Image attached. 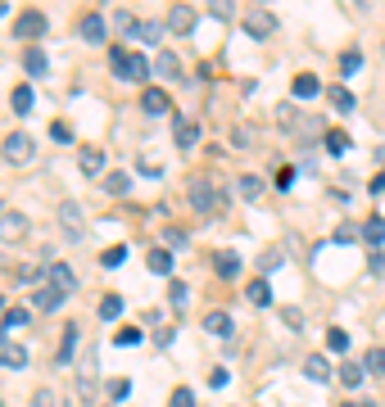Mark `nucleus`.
Here are the masks:
<instances>
[{
  "label": "nucleus",
  "instance_id": "e2e57ef3",
  "mask_svg": "<svg viewBox=\"0 0 385 407\" xmlns=\"http://www.w3.org/2000/svg\"><path fill=\"white\" fill-rule=\"evenodd\" d=\"M344 407H353V403H344Z\"/></svg>",
  "mask_w": 385,
  "mask_h": 407
},
{
  "label": "nucleus",
  "instance_id": "e433bc0d",
  "mask_svg": "<svg viewBox=\"0 0 385 407\" xmlns=\"http://www.w3.org/2000/svg\"><path fill=\"white\" fill-rule=\"evenodd\" d=\"M331 104L340 109V113H349V109H353V96L344 91V86H336V91H331Z\"/></svg>",
  "mask_w": 385,
  "mask_h": 407
},
{
  "label": "nucleus",
  "instance_id": "f03ea898",
  "mask_svg": "<svg viewBox=\"0 0 385 407\" xmlns=\"http://www.w3.org/2000/svg\"><path fill=\"white\" fill-rule=\"evenodd\" d=\"M0 154H5L10 163H32L36 159V140L28 136V131H10L5 145H0Z\"/></svg>",
  "mask_w": 385,
  "mask_h": 407
},
{
  "label": "nucleus",
  "instance_id": "58836bf2",
  "mask_svg": "<svg viewBox=\"0 0 385 407\" xmlns=\"http://www.w3.org/2000/svg\"><path fill=\"white\" fill-rule=\"evenodd\" d=\"M340 68H344V77H353L358 68H363V54H358V50H349V54L340 59Z\"/></svg>",
  "mask_w": 385,
  "mask_h": 407
},
{
  "label": "nucleus",
  "instance_id": "4468645a",
  "mask_svg": "<svg viewBox=\"0 0 385 407\" xmlns=\"http://www.w3.org/2000/svg\"><path fill=\"white\" fill-rule=\"evenodd\" d=\"M23 68H28L32 77H45L50 59H45V50H41V45H28V50H23Z\"/></svg>",
  "mask_w": 385,
  "mask_h": 407
},
{
  "label": "nucleus",
  "instance_id": "4c0bfd02",
  "mask_svg": "<svg viewBox=\"0 0 385 407\" xmlns=\"http://www.w3.org/2000/svg\"><path fill=\"white\" fill-rule=\"evenodd\" d=\"M141 340H145V335L136 331V326H132V331H118V335H113V344H118V349H132V344H141Z\"/></svg>",
  "mask_w": 385,
  "mask_h": 407
},
{
  "label": "nucleus",
  "instance_id": "cd10ccee",
  "mask_svg": "<svg viewBox=\"0 0 385 407\" xmlns=\"http://www.w3.org/2000/svg\"><path fill=\"white\" fill-rule=\"evenodd\" d=\"M177 68H182V64H177L173 50H159V54H154V73H159V77H177Z\"/></svg>",
  "mask_w": 385,
  "mask_h": 407
},
{
  "label": "nucleus",
  "instance_id": "2eb2a0df",
  "mask_svg": "<svg viewBox=\"0 0 385 407\" xmlns=\"http://www.w3.org/2000/svg\"><path fill=\"white\" fill-rule=\"evenodd\" d=\"M290 91H295V100H318V91H322V82L313 73H299L295 82H290Z\"/></svg>",
  "mask_w": 385,
  "mask_h": 407
},
{
  "label": "nucleus",
  "instance_id": "c85d7f7f",
  "mask_svg": "<svg viewBox=\"0 0 385 407\" xmlns=\"http://www.w3.org/2000/svg\"><path fill=\"white\" fill-rule=\"evenodd\" d=\"M104 190L109 195H127L132 190V177H127V172H104Z\"/></svg>",
  "mask_w": 385,
  "mask_h": 407
},
{
  "label": "nucleus",
  "instance_id": "a211bd4d",
  "mask_svg": "<svg viewBox=\"0 0 385 407\" xmlns=\"http://www.w3.org/2000/svg\"><path fill=\"white\" fill-rule=\"evenodd\" d=\"M0 366H5V371L28 366V349H23V344H5V349H0Z\"/></svg>",
  "mask_w": 385,
  "mask_h": 407
},
{
  "label": "nucleus",
  "instance_id": "473e14b6",
  "mask_svg": "<svg viewBox=\"0 0 385 407\" xmlns=\"http://www.w3.org/2000/svg\"><path fill=\"white\" fill-rule=\"evenodd\" d=\"M327 349H331V353H344V349H349V331L331 326V331H327Z\"/></svg>",
  "mask_w": 385,
  "mask_h": 407
},
{
  "label": "nucleus",
  "instance_id": "5fc2aeb1",
  "mask_svg": "<svg viewBox=\"0 0 385 407\" xmlns=\"http://www.w3.org/2000/svg\"><path fill=\"white\" fill-rule=\"evenodd\" d=\"M353 236H358V226H340V231H336V245H349Z\"/></svg>",
  "mask_w": 385,
  "mask_h": 407
},
{
  "label": "nucleus",
  "instance_id": "9d476101",
  "mask_svg": "<svg viewBox=\"0 0 385 407\" xmlns=\"http://www.w3.org/2000/svg\"><path fill=\"white\" fill-rule=\"evenodd\" d=\"M45 276H50V285H55L59 294H73V289H77V276H73V267H68V263H50V267H45Z\"/></svg>",
  "mask_w": 385,
  "mask_h": 407
},
{
  "label": "nucleus",
  "instance_id": "9b49d317",
  "mask_svg": "<svg viewBox=\"0 0 385 407\" xmlns=\"http://www.w3.org/2000/svg\"><path fill=\"white\" fill-rule=\"evenodd\" d=\"M64 299H68V294H59L55 285H36V289H32V308H41V312L64 308Z\"/></svg>",
  "mask_w": 385,
  "mask_h": 407
},
{
  "label": "nucleus",
  "instance_id": "f257e3e1",
  "mask_svg": "<svg viewBox=\"0 0 385 407\" xmlns=\"http://www.w3.org/2000/svg\"><path fill=\"white\" fill-rule=\"evenodd\" d=\"M245 32H250L254 41L272 36V32H276V14L267 10V5H250V10H245Z\"/></svg>",
  "mask_w": 385,
  "mask_h": 407
},
{
  "label": "nucleus",
  "instance_id": "1a4fd4ad",
  "mask_svg": "<svg viewBox=\"0 0 385 407\" xmlns=\"http://www.w3.org/2000/svg\"><path fill=\"white\" fill-rule=\"evenodd\" d=\"M164 28H168V32H177V36H186L190 28H195V10H190V5H173Z\"/></svg>",
  "mask_w": 385,
  "mask_h": 407
},
{
  "label": "nucleus",
  "instance_id": "393cba45",
  "mask_svg": "<svg viewBox=\"0 0 385 407\" xmlns=\"http://www.w3.org/2000/svg\"><path fill=\"white\" fill-rule=\"evenodd\" d=\"M336 375H340V380H344V385H349V389H358V385H363V380H367V366H363V362H344V366H340V371H336Z\"/></svg>",
  "mask_w": 385,
  "mask_h": 407
},
{
  "label": "nucleus",
  "instance_id": "de8ad7c7",
  "mask_svg": "<svg viewBox=\"0 0 385 407\" xmlns=\"http://www.w3.org/2000/svg\"><path fill=\"white\" fill-rule=\"evenodd\" d=\"M164 236H168V245H173V249H182V245H186V231H182V226H168Z\"/></svg>",
  "mask_w": 385,
  "mask_h": 407
},
{
  "label": "nucleus",
  "instance_id": "5701e85b",
  "mask_svg": "<svg viewBox=\"0 0 385 407\" xmlns=\"http://www.w3.org/2000/svg\"><path fill=\"white\" fill-rule=\"evenodd\" d=\"M150 272H159V276H173V249H150Z\"/></svg>",
  "mask_w": 385,
  "mask_h": 407
},
{
  "label": "nucleus",
  "instance_id": "423d86ee",
  "mask_svg": "<svg viewBox=\"0 0 385 407\" xmlns=\"http://www.w3.org/2000/svg\"><path fill=\"white\" fill-rule=\"evenodd\" d=\"M168 109H173L168 91H159V86H145V91H141V113H150V118H164Z\"/></svg>",
  "mask_w": 385,
  "mask_h": 407
},
{
  "label": "nucleus",
  "instance_id": "dca6fc26",
  "mask_svg": "<svg viewBox=\"0 0 385 407\" xmlns=\"http://www.w3.org/2000/svg\"><path fill=\"white\" fill-rule=\"evenodd\" d=\"M304 375H308V380H318V385H327V380H331L336 371H331V362H327L322 353H313V358L304 362Z\"/></svg>",
  "mask_w": 385,
  "mask_h": 407
},
{
  "label": "nucleus",
  "instance_id": "aec40b11",
  "mask_svg": "<svg viewBox=\"0 0 385 407\" xmlns=\"http://www.w3.org/2000/svg\"><path fill=\"white\" fill-rule=\"evenodd\" d=\"M204 331L218 335V340H227V335H231V317H227V312H218V308L204 312Z\"/></svg>",
  "mask_w": 385,
  "mask_h": 407
},
{
  "label": "nucleus",
  "instance_id": "ea45409f",
  "mask_svg": "<svg viewBox=\"0 0 385 407\" xmlns=\"http://www.w3.org/2000/svg\"><path fill=\"white\" fill-rule=\"evenodd\" d=\"M168 407H195V394H190L186 385H182V389H173V403H168Z\"/></svg>",
  "mask_w": 385,
  "mask_h": 407
},
{
  "label": "nucleus",
  "instance_id": "3c124183",
  "mask_svg": "<svg viewBox=\"0 0 385 407\" xmlns=\"http://www.w3.org/2000/svg\"><path fill=\"white\" fill-rule=\"evenodd\" d=\"M127 394H132V385H127V380H113V385H109V398H118V403H122Z\"/></svg>",
  "mask_w": 385,
  "mask_h": 407
},
{
  "label": "nucleus",
  "instance_id": "603ef678",
  "mask_svg": "<svg viewBox=\"0 0 385 407\" xmlns=\"http://www.w3.org/2000/svg\"><path fill=\"white\" fill-rule=\"evenodd\" d=\"M290 182H295V168H281V172H276V190H290Z\"/></svg>",
  "mask_w": 385,
  "mask_h": 407
},
{
  "label": "nucleus",
  "instance_id": "72a5a7b5",
  "mask_svg": "<svg viewBox=\"0 0 385 407\" xmlns=\"http://www.w3.org/2000/svg\"><path fill=\"white\" fill-rule=\"evenodd\" d=\"M118 312H122V299H118V294H104V299H100V317H104V322H113Z\"/></svg>",
  "mask_w": 385,
  "mask_h": 407
},
{
  "label": "nucleus",
  "instance_id": "f704fd0d",
  "mask_svg": "<svg viewBox=\"0 0 385 407\" xmlns=\"http://www.w3.org/2000/svg\"><path fill=\"white\" fill-rule=\"evenodd\" d=\"M122 258H127V249H122V245H109L104 254H100V263H104V267H122Z\"/></svg>",
  "mask_w": 385,
  "mask_h": 407
},
{
  "label": "nucleus",
  "instance_id": "680f3d73",
  "mask_svg": "<svg viewBox=\"0 0 385 407\" xmlns=\"http://www.w3.org/2000/svg\"><path fill=\"white\" fill-rule=\"evenodd\" d=\"M0 217H5V208H0Z\"/></svg>",
  "mask_w": 385,
  "mask_h": 407
},
{
  "label": "nucleus",
  "instance_id": "b1692460",
  "mask_svg": "<svg viewBox=\"0 0 385 407\" xmlns=\"http://www.w3.org/2000/svg\"><path fill=\"white\" fill-rule=\"evenodd\" d=\"M358 236H363L367 245H381L385 240V217H367V222L358 226Z\"/></svg>",
  "mask_w": 385,
  "mask_h": 407
},
{
  "label": "nucleus",
  "instance_id": "a18cd8bd",
  "mask_svg": "<svg viewBox=\"0 0 385 407\" xmlns=\"http://www.w3.org/2000/svg\"><path fill=\"white\" fill-rule=\"evenodd\" d=\"M50 136H55L59 145H73V127H68V122H55V127H50Z\"/></svg>",
  "mask_w": 385,
  "mask_h": 407
},
{
  "label": "nucleus",
  "instance_id": "8fccbe9b",
  "mask_svg": "<svg viewBox=\"0 0 385 407\" xmlns=\"http://www.w3.org/2000/svg\"><path fill=\"white\" fill-rule=\"evenodd\" d=\"M276 263H281V254H276V249H267V254L258 258V267H263V272H276Z\"/></svg>",
  "mask_w": 385,
  "mask_h": 407
},
{
  "label": "nucleus",
  "instance_id": "7ed1b4c3",
  "mask_svg": "<svg viewBox=\"0 0 385 407\" xmlns=\"http://www.w3.org/2000/svg\"><path fill=\"white\" fill-rule=\"evenodd\" d=\"M190 204H195V213H218L222 195H218V186H213V182L195 177V182H190Z\"/></svg>",
  "mask_w": 385,
  "mask_h": 407
},
{
  "label": "nucleus",
  "instance_id": "37998d69",
  "mask_svg": "<svg viewBox=\"0 0 385 407\" xmlns=\"http://www.w3.org/2000/svg\"><path fill=\"white\" fill-rule=\"evenodd\" d=\"M281 322H286L290 331H299V326H304V312L299 308H281Z\"/></svg>",
  "mask_w": 385,
  "mask_h": 407
},
{
  "label": "nucleus",
  "instance_id": "6e6d98bb",
  "mask_svg": "<svg viewBox=\"0 0 385 407\" xmlns=\"http://www.w3.org/2000/svg\"><path fill=\"white\" fill-rule=\"evenodd\" d=\"M213 19H231V0H213Z\"/></svg>",
  "mask_w": 385,
  "mask_h": 407
},
{
  "label": "nucleus",
  "instance_id": "bf43d9fd",
  "mask_svg": "<svg viewBox=\"0 0 385 407\" xmlns=\"http://www.w3.org/2000/svg\"><path fill=\"white\" fill-rule=\"evenodd\" d=\"M5 344H10V340H5V326H0V349H5Z\"/></svg>",
  "mask_w": 385,
  "mask_h": 407
},
{
  "label": "nucleus",
  "instance_id": "c03bdc74",
  "mask_svg": "<svg viewBox=\"0 0 385 407\" xmlns=\"http://www.w3.org/2000/svg\"><path fill=\"white\" fill-rule=\"evenodd\" d=\"M281 127H286V131H295V127H299V113H295V104H281Z\"/></svg>",
  "mask_w": 385,
  "mask_h": 407
},
{
  "label": "nucleus",
  "instance_id": "a878e982",
  "mask_svg": "<svg viewBox=\"0 0 385 407\" xmlns=\"http://www.w3.org/2000/svg\"><path fill=\"white\" fill-rule=\"evenodd\" d=\"M73 349H77V326L68 322V326H64V340H59V366L73 362Z\"/></svg>",
  "mask_w": 385,
  "mask_h": 407
},
{
  "label": "nucleus",
  "instance_id": "39448f33",
  "mask_svg": "<svg viewBox=\"0 0 385 407\" xmlns=\"http://www.w3.org/2000/svg\"><path fill=\"white\" fill-rule=\"evenodd\" d=\"M28 240V217L23 213H5L0 217V245H19Z\"/></svg>",
  "mask_w": 385,
  "mask_h": 407
},
{
  "label": "nucleus",
  "instance_id": "13d9d810",
  "mask_svg": "<svg viewBox=\"0 0 385 407\" xmlns=\"http://www.w3.org/2000/svg\"><path fill=\"white\" fill-rule=\"evenodd\" d=\"M367 190H372V195H385V172H381V177H376L372 186H367Z\"/></svg>",
  "mask_w": 385,
  "mask_h": 407
},
{
  "label": "nucleus",
  "instance_id": "f8f14e48",
  "mask_svg": "<svg viewBox=\"0 0 385 407\" xmlns=\"http://www.w3.org/2000/svg\"><path fill=\"white\" fill-rule=\"evenodd\" d=\"M213 272H218L222 280H236L241 276V258L231 254V249H218V254H213Z\"/></svg>",
  "mask_w": 385,
  "mask_h": 407
},
{
  "label": "nucleus",
  "instance_id": "4be33fe9",
  "mask_svg": "<svg viewBox=\"0 0 385 407\" xmlns=\"http://www.w3.org/2000/svg\"><path fill=\"white\" fill-rule=\"evenodd\" d=\"M10 104H14V113H32V104H36V96H32V86L23 82V86H14V96H10Z\"/></svg>",
  "mask_w": 385,
  "mask_h": 407
},
{
  "label": "nucleus",
  "instance_id": "c9c22d12",
  "mask_svg": "<svg viewBox=\"0 0 385 407\" xmlns=\"http://www.w3.org/2000/svg\"><path fill=\"white\" fill-rule=\"evenodd\" d=\"M0 326H5V331H19V326H28V308H10Z\"/></svg>",
  "mask_w": 385,
  "mask_h": 407
},
{
  "label": "nucleus",
  "instance_id": "49530a36",
  "mask_svg": "<svg viewBox=\"0 0 385 407\" xmlns=\"http://www.w3.org/2000/svg\"><path fill=\"white\" fill-rule=\"evenodd\" d=\"M59 398H55V389H36L32 394V407H55Z\"/></svg>",
  "mask_w": 385,
  "mask_h": 407
},
{
  "label": "nucleus",
  "instance_id": "c756f323",
  "mask_svg": "<svg viewBox=\"0 0 385 407\" xmlns=\"http://www.w3.org/2000/svg\"><path fill=\"white\" fill-rule=\"evenodd\" d=\"M141 36L145 45H159V36H164V23H136V32H132V41Z\"/></svg>",
  "mask_w": 385,
  "mask_h": 407
},
{
  "label": "nucleus",
  "instance_id": "0eeeda50",
  "mask_svg": "<svg viewBox=\"0 0 385 407\" xmlns=\"http://www.w3.org/2000/svg\"><path fill=\"white\" fill-rule=\"evenodd\" d=\"M14 32H19L23 41H36V36H45V14H36V10L19 14V23H14Z\"/></svg>",
  "mask_w": 385,
  "mask_h": 407
},
{
  "label": "nucleus",
  "instance_id": "7c9ffc66",
  "mask_svg": "<svg viewBox=\"0 0 385 407\" xmlns=\"http://www.w3.org/2000/svg\"><path fill=\"white\" fill-rule=\"evenodd\" d=\"M236 190H241V199H258V195H263V182H258V177H250V172H245L241 182H236Z\"/></svg>",
  "mask_w": 385,
  "mask_h": 407
},
{
  "label": "nucleus",
  "instance_id": "79ce46f5",
  "mask_svg": "<svg viewBox=\"0 0 385 407\" xmlns=\"http://www.w3.org/2000/svg\"><path fill=\"white\" fill-rule=\"evenodd\" d=\"M150 68H154V64H145L141 54H132V82H145V77H150Z\"/></svg>",
  "mask_w": 385,
  "mask_h": 407
},
{
  "label": "nucleus",
  "instance_id": "412c9836",
  "mask_svg": "<svg viewBox=\"0 0 385 407\" xmlns=\"http://www.w3.org/2000/svg\"><path fill=\"white\" fill-rule=\"evenodd\" d=\"M77 168L87 172V177H100L104 172V150H82L77 154Z\"/></svg>",
  "mask_w": 385,
  "mask_h": 407
},
{
  "label": "nucleus",
  "instance_id": "09e8293b",
  "mask_svg": "<svg viewBox=\"0 0 385 407\" xmlns=\"http://www.w3.org/2000/svg\"><path fill=\"white\" fill-rule=\"evenodd\" d=\"M77 394L87 398V403H96V385H91V375H82V380H77Z\"/></svg>",
  "mask_w": 385,
  "mask_h": 407
},
{
  "label": "nucleus",
  "instance_id": "ddd939ff",
  "mask_svg": "<svg viewBox=\"0 0 385 407\" xmlns=\"http://www.w3.org/2000/svg\"><path fill=\"white\" fill-rule=\"evenodd\" d=\"M195 145H199V122L177 118V150H195Z\"/></svg>",
  "mask_w": 385,
  "mask_h": 407
},
{
  "label": "nucleus",
  "instance_id": "6e6552de",
  "mask_svg": "<svg viewBox=\"0 0 385 407\" xmlns=\"http://www.w3.org/2000/svg\"><path fill=\"white\" fill-rule=\"evenodd\" d=\"M77 32H82V41L100 45V41H104V36H109V23L100 19V14H82V23H77Z\"/></svg>",
  "mask_w": 385,
  "mask_h": 407
},
{
  "label": "nucleus",
  "instance_id": "4d7b16f0",
  "mask_svg": "<svg viewBox=\"0 0 385 407\" xmlns=\"http://www.w3.org/2000/svg\"><path fill=\"white\" fill-rule=\"evenodd\" d=\"M372 272H385V254L381 249H372Z\"/></svg>",
  "mask_w": 385,
  "mask_h": 407
},
{
  "label": "nucleus",
  "instance_id": "6ab92c4d",
  "mask_svg": "<svg viewBox=\"0 0 385 407\" xmlns=\"http://www.w3.org/2000/svg\"><path fill=\"white\" fill-rule=\"evenodd\" d=\"M109 68L122 77V82H132V50H122V45H113V50H109Z\"/></svg>",
  "mask_w": 385,
  "mask_h": 407
},
{
  "label": "nucleus",
  "instance_id": "20e7f679",
  "mask_svg": "<svg viewBox=\"0 0 385 407\" xmlns=\"http://www.w3.org/2000/svg\"><path fill=\"white\" fill-rule=\"evenodd\" d=\"M59 226H64V236L73 240V245H77V240H87V222H82V208H77L73 199L59 204Z\"/></svg>",
  "mask_w": 385,
  "mask_h": 407
},
{
  "label": "nucleus",
  "instance_id": "864d4df0",
  "mask_svg": "<svg viewBox=\"0 0 385 407\" xmlns=\"http://www.w3.org/2000/svg\"><path fill=\"white\" fill-rule=\"evenodd\" d=\"M250 140H254L250 127H236V131H231V145H250Z\"/></svg>",
  "mask_w": 385,
  "mask_h": 407
},
{
  "label": "nucleus",
  "instance_id": "2f4dec72",
  "mask_svg": "<svg viewBox=\"0 0 385 407\" xmlns=\"http://www.w3.org/2000/svg\"><path fill=\"white\" fill-rule=\"evenodd\" d=\"M322 140H327V150H331V154H344V150H349V136H344L340 127H331V131H322Z\"/></svg>",
  "mask_w": 385,
  "mask_h": 407
},
{
  "label": "nucleus",
  "instance_id": "f3484780",
  "mask_svg": "<svg viewBox=\"0 0 385 407\" xmlns=\"http://www.w3.org/2000/svg\"><path fill=\"white\" fill-rule=\"evenodd\" d=\"M245 299H250L254 308H267V303H272V285H267L263 276H258V280H250V285H245Z\"/></svg>",
  "mask_w": 385,
  "mask_h": 407
},
{
  "label": "nucleus",
  "instance_id": "052dcab7",
  "mask_svg": "<svg viewBox=\"0 0 385 407\" xmlns=\"http://www.w3.org/2000/svg\"><path fill=\"white\" fill-rule=\"evenodd\" d=\"M0 312H5V294H0Z\"/></svg>",
  "mask_w": 385,
  "mask_h": 407
},
{
  "label": "nucleus",
  "instance_id": "a19ab883",
  "mask_svg": "<svg viewBox=\"0 0 385 407\" xmlns=\"http://www.w3.org/2000/svg\"><path fill=\"white\" fill-rule=\"evenodd\" d=\"M186 280H173V289H168V299H173V308H182V303H186Z\"/></svg>",
  "mask_w": 385,
  "mask_h": 407
},
{
  "label": "nucleus",
  "instance_id": "bb28decb",
  "mask_svg": "<svg viewBox=\"0 0 385 407\" xmlns=\"http://www.w3.org/2000/svg\"><path fill=\"white\" fill-rule=\"evenodd\" d=\"M363 366H367V375H385V344L367 349V353H363Z\"/></svg>",
  "mask_w": 385,
  "mask_h": 407
}]
</instances>
